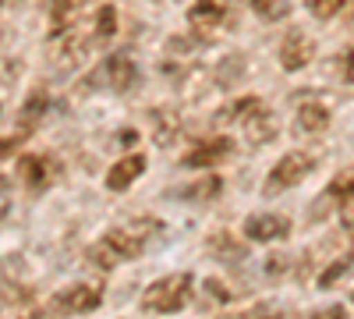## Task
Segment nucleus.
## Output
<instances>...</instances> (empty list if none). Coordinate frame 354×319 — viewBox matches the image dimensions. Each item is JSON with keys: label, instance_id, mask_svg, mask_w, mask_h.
Wrapping results in <instances>:
<instances>
[{"label": "nucleus", "instance_id": "obj_30", "mask_svg": "<svg viewBox=\"0 0 354 319\" xmlns=\"http://www.w3.org/2000/svg\"><path fill=\"white\" fill-rule=\"evenodd\" d=\"M4 4H8V0H0V8H4Z\"/></svg>", "mask_w": 354, "mask_h": 319}, {"label": "nucleus", "instance_id": "obj_6", "mask_svg": "<svg viewBox=\"0 0 354 319\" xmlns=\"http://www.w3.org/2000/svg\"><path fill=\"white\" fill-rule=\"evenodd\" d=\"M227 18V0H195L188 8V28H192V39L198 43H209Z\"/></svg>", "mask_w": 354, "mask_h": 319}, {"label": "nucleus", "instance_id": "obj_20", "mask_svg": "<svg viewBox=\"0 0 354 319\" xmlns=\"http://www.w3.org/2000/svg\"><path fill=\"white\" fill-rule=\"evenodd\" d=\"M93 33H96V39H113V33H117V8H113V4H103V8L96 11Z\"/></svg>", "mask_w": 354, "mask_h": 319}, {"label": "nucleus", "instance_id": "obj_4", "mask_svg": "<svg viewBox=\"0 0 354 319\" xmlns=\"http://www.w3.org/2000/svg\"><path fill=\"white\" fill-rule=\"evenodd\" d=\"M96 89H110V93H131L138 85V64L131 53H110L106 61L96 68L93 78Z\"/></svg>", "mask_w": 354, "mask_h": 319}, {"label": "nucleus", "instance_id": "obj_21", "mask_svg": "<svg viewBox=\"0 0 354 319\" xmlns=\"http://www.w3.org/2000/svg\"><path fill=\"white\" fill-rule=\"evenodd\" d=\"M351 266H354V255H351V252H347V255H340L333 266H326V270H322V277H319V287H322V291H326V287H337V284H340V277H344Z\"/></svg>", "mask_w": 354, "mask_h": 319}, {"label": "nucleus", "instance_id": "obj_29", "mask_svg": "<svg viewBox=\"0 0 354 319\" xmlns=\"http://www.w3.org/2000/svg\"><path fill=\"white\" fill-rule=\"evenodd\" d=\"M25 319H43V316H39V312H32V316H25Z\"/></svg>", "mask_w": 354, "mask_h": 319}, {"label": "nucleus", "instance_id": "obj_23", "mask_svg": "<svg viewBox=\"0 0 354 319\" xmlns=\"http://www.w3.org/2000/svg\"><path fill=\"white\" fill-rule=\"evenodd\" d=\"M308 4V11L319 18V21H330V18H337L344 8H347V0H305Z\"/></svg>", "mask_w": 354, "mask_h": 319}, {"label": "nucleus", "instance_id": "obj_24", "mask_svg": "<svg viewBox=\"0 0 354 319\" xmlns=\"http://www.w3.org/2000/svg\"><path fill=\"white\" fill-rule=\"evenodd\" d=\"M252 11L259 18H266V21H277V18L287 15V4L283 0H252Z\"/></svg>", "mask_w": 354, "mask_h": 319}, {"label": "nucleus", "instance_id": "obj_7", "mask_svg": "<svg viewBox=\"0 0 354 319\" xmlns=\"http://www.w3.org/2000/svg\"><path fill=\"white\" fill-rule=\"evenodd\" d=\"M277 57H280V68L283 71H305L315 61V43H312V36L301 33V28H290V33L280 39Z\"/></svg>", "mask_w": 354, "mask_h": 319}, {"label": "nucleus", "instance_id": "obj_3", "mask_svg": "<svg viewBox=\"0 0 354 319\" xmlns=\"http://www.w3.org/2000/svg\"><path fill=\"white\" fill-rule=\"evenodd\" d=\"M315 170V160L308 156V153H283L277 163H273V170L266 174V181H262V192L266 195H280V192H287V188H298L308 174Z\"/></svg>", "mask_w": 354, "mask_h": 319}, {"label": "nucleus", "instance_id": "obj_18", "mask_svg": "<svg viewBox=\"0 0 354 319\" xmlns=\"http://www.w3.org/2000/svg\"><path fill=\"white\" fill-rule=\"evenodd\" d=\"M262 107V100L259 96H241V100H234L230 107H223L220 113H216V125H230V121H245L252 110H259Z\"/></svg>", "mask_w": 354, "mask_h": 319}, {"label": "nucleus", "instance_id": "obj_19", "mask_svg": "<svg viewBox=\"0 0 354 319\" xmlns=\"http://www.w3.org/2000/svg\"><path fill=\"white\" fill-rule=\"evenodd\" d=\"M326 199H330V202H347V199H354V167L340 170L337 178L330 181V188H326Z\"/></svg>", "mask_w": 354, "mask_h": 319}, {"label": "nucleus", "instance_id": "obj_9", "mask_svg": "<svg viewBox=\"0 0 354 319\" xmlns=\"http://www.w3.org/2000/svg\"><path fill=\"white\" fill-rule=\"evenodd\" d=\"M290 235V220L283 213H252L245 220V238L259 245H273Z\"/></svg>", "mask_w": 354, "mask_h": 319}, {"label": "nucleus", "instance_id": "obj_5", "mask_svg": "<svg viewBox=\"0 0 354 319\" xmlns=\"http://www.w3.org/2000/svg\"><path fill=\"white\" fill-rule=\"evenodd\" d=\"M50 312L57 316H85V312H96L100 302H103V284H71V287H61L53 298H50Z\"/></svg>", "mask_w": 354, "mask_h": 319}, {"label": "nucleus", "instance_id": "obj_25", "mask_svg": "<svg viewBox=\"0 0 354 319\" xmlns=\"http://www.w3.org/2000/svg\"><path fill=\"white\" fill-rule=\"evenodd\" d=\"M227 245H230V238H227V235L209 238V252H216V255H230V259H245V252H241V248H227Z\"/></svg>", "mask_w": 354, "mask_h": 319}, {"label": "nucleus", "instance_id": "obj_15", "mask_svg": "<svg viewBox=\"0 0 354 319\" xmlns=\"http://www.w3.org/2000/svg\"><path fill=\"white\" fill-rule=\"evenodd\" d=\"M330 121H333L330 107H326V103H315V100L301 103L298 113H294V125H298L305 135H322V131L330 128Z\"/></svg>", "mask_w": 354, "mask_h": 319}, {"label": "nucleus", "instance_id": "obj_13", "mask_svg": "<svg viewBox=\"0 0 354 319\" xmlns=\"http://www.w3.org/2000/svg\"><path fill=\"white\" fill-rule=\"evenodd\" d=\"M230 153H234V138H230V135H216V138H209V142H202V146H195V149L185 156V163H188V167H216V163H223Z\"/></svg>", "mask_w": 354, "mask_h": 319}, {"label": "nucleus", "instance_id": "obj_1", "mask_svg": "<svg viewBox=\"0 0 354 319\" xmlns=\"http://www.w3.org/2000/svg\"><path fill=\"white\" fill-rule=\"evenodd\" d=\"M153 230H160V224H153V220H138L131 227L106 230V235L96 241V248H93V263H100L103 270H110L117 263H124V259H138L145 252V241H149Z\"/></svg>", "mask_w": 354, "mask_h": 319}, {"label": "nucleus", "instance_id": "obj_17", "mask_svg": "<svg viewBox=\"0 0 354 319\" xmlns=\"http://www.w3.org/2000/svg\"><path fill=\"white\" fill-rule=\"evenodd\" d=\"M177 135H181V118H177V110L163 107V110H153V142L156 146H174Z\"/></svg>", "mask_w": 354, "mask_h": 319}, {"label": "nucleus", "instance_id": "obj_2", "mask_svg": "<svg viewBox=\"0 0 354 319\" xmlns=\"http://www.w3.org/2000/svg\"><path fill=\"white\" fill-rule=\"evenodd\" d=\"M195 291V277L192 273H167L160 280H153L142 291V309L145 312H160V316H174L192 302Z\"/></svg>", "mask_w": 354, "mask_h": 319}, {"label": "nucleus", "instance_id": "obj_26", "mask_svg": "<svg viewBox=\"0 0 354 319\" xmlns=\"http://www.w3.org/2000/svg\"><path fill=\"white\" fill-rule=\"evenodd\" d=\"M287 266H290V255H270V259H266V277L280 280Z\"/></svg>", "mask_w": 354, "mask_h": 319}, {"label": "nucleus", "instance_id": "obj_10", "mask_svg": "<svg viewBox=\"0 0 354 319\" xmlns=\"http://www.w3.org/2000/svg\"><path fill=\"white\" fill-rule=\"evenodd\" d=\"M18 181L32 192H43L50 188V181L57 178V163L53 156H39V153H28V156H18Z\"/></svg>", "mask_w": 354, "mask_h": 319}, {"label": "nucleus", "instance_id": "obj_12", "mask_svg": "<svg viewBox=\"0 0 354 319\" xmlns=\"http://www.w3.org/2000/svg\"><path fill=\"white\" fill-rule=\"evenodd\" d=\"M142 174H145V156L142 153H128V156H121L106 170V188L110 192H124V188H131L142 178Z\"/></svg>", "mask_w": 354, "mask_h": 319}, {"label": "nucleus", "instance_id": "obj_11", "mask_svg": "<svg viewBox=\"0 0 354 319\" xmlns=\"http://www.w3.org/2000/svg\"><path fill=\"white\" fill-rule=\"evenodd\" d=\"M241 135H245L248 146H270V142L280 135V125H277V118L270 110L259 107V110H252L248 118L241 121Z\"/></svg>", "mask_w": 354, "mask_h": 319}, {"label": "nucleus", "instance_id": "obj_27", "mask_svg": "<svg viewBox=\"0 0 354 319\" xmlns=\"http://www.w3.org/2000/svg\"><path fill=\"white\" fill-rule=\"evenodd\" d=\"M305 319H344V305H330V309H319V312H312V316H305Z\"/></svg>", "mask_w": 354, "mask_h": 319}, {"label": "nucleus", "instance_id": "obj_28", "mask_svg": "<svg viewBox=\"0 0 354 319\" xmlns=\"http://www.w3.org/2000/svg\"><path fill=\"white\" fill-rule=\"evenodd\" d=\"M8 206H11V188H8V181L0 178V217L8 213Z\"/></svg>", "mask_w": 354, "mask_h": 319}, {"label": "nucleus", "instance_id": "obj_8", "mask_svg": "<svg viewBox=\"0 0 354 319\" xmlns=\"http://www.w3.org/2000/svg\"><path fill=\"white\" fill-rule=\"evenodd\" d=\"M85 53H88L85 36H82V33H75V28H68V33L53 36V46H50V64H53L57 71H75V68L85 61Z\"/></svg>", "mask_w": 354, "mask_h": 319}, {"label": "nucleus", "instance_id": "obj_16", "mask_svg": "<svg viewBox=\"0 0 354 319\" xmlns=\"http://www.w3.org/2000/svg\"><path fill=\"white\" fill-rule=\"evenodd\" d=\"M46 110H50V96H46L43 89L28 93L25 103H21V110H18V128H21L25 135H32V128L46 118Z\"/></svg>", "mask_w": 354, "mask_h": 319}, {"label": "nucleus", "instance_id": "obj_22", "mask_svg": "<svg viewBox=\"0 0 354 319\" xmlns=\"http://www.w3.org/2000/svg\"><path fill=\"white\" fill-rule=\"evenodd\" d=\"M220 188H223V181H220V178H205V181L188 185V188L181 192V199H198V202H205V199H216V195H220Z\"/></svg>", "mask_w": 354, "mask_h": 319}, {"label": "nucleus", "instance_id": "obj_14", "mask_svg": "<svg viewBox=\"0 0 354 319\" xmlns=\"http://www.w3.org/2000/svg\"><path fill=\"white\" fill-rule=\"evenodd\" d=\"M39 8L50 21V39L75 28V15H78V0H39Z\"/></svg>", "mask_w": 354, "mask_h": 319}]
</instances>
